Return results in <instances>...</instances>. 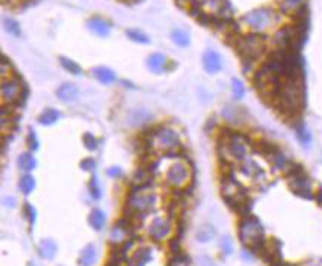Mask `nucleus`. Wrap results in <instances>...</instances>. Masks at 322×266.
I'll use <instances>...</instances> for the list:
<instances>
[{
	"label": "nucleus",
	"mask_w": 322,
	"mask_h": 266,
	"mask_svg": "<svg viewBox=\"0 0 322 266\" xmlns=\"http://www.w3.org/2000/svg\"><path fill=\"white\" fill-rule=\"evenodd\" d=\"M151 181H153V173L147 168H142V166L134 173V176H132L134 186H139V187H150Z\"/></svg>",
	"instance_id": "16"
},
{
	"label": "nucleus",
	"mask_w": 322,
	"mask_h": 266,
	"mask_svg": "<svg viewBox=\"0 0 322 266\" xmlns=\"http://www.w3.org/2000/svg\"><path fill=\"white\" fill-rule=\"evenodd\" d=\"M306 7V0H282L280 10L287 15H295Z\"/></svg>",
	"instance_id": "19"
},
{
	"label": "nucleus",
	"mask_w": 322,
	"mask_h": 266,
	"mask_svg": "<svg viewBox=\"0 0 322 266\" xmlns=\"http://www.w3.org/2000/svg\"><path fill=\"white\" fill-rule=\"evenodd\" d=\"M92 74H94L97 81H100L102 84H113V82L116 81V74H114V71L106 66H95L94 70H92Z\"/></svg>",
	"instance_id": "15"
},
{
	"label": "nucleus",
	"mask_w": 322,
	"mask_h": 266,
	"mask_svg": "<svg viewBox=\"0 0 322 266\" xmlns=\"http://www.w3.org/2000/svg\"><path fill=\"white\" fill-rule=\"evenodd\" d=\"M4 28L7 29V33L12 34V36H20L21 34V28L18 25V21L13 20V18H5L4 20Z\"/></svg>",
	"instance_id": "30"
},
{
	"label": "nucleus",
	"mask_w": 322,
	"mask_h": 266,
	"mask_svg": "<svg viewBox=\"0 0 322 266\" xmlns=\"http://www.w3.org/2000/svg\"><path fill=\"white\" fill-rule=\"evenodd\" d=\"M171 232V221L166 218H155L153 221L150 223L148 227V234L153 240L161 242L165 237H168Z\"/></svg>",
	"instance_id": "9"
},
{
	"label": "nucleus",
	"mask_w": 322,
	"mask_h": 266,
	"mask_svg": "<svg viewBox=\"0 0 322 266\" xmlns=\"http://www.w3.org/2000/svg\"><path fill=\"white\" fill-rule=\"evenodd\" d=\"M288 179V187L295 195L301 197V199H314L312 191H311V181L309 178L306 176V171L300 173V174H295V176H290Z\"/></svg>",
	"instance_id": "7"
},
{
	"label": "nucleus",
	"mask_w": 322,
	"mask_h": 266,
	"mask_svg": "<svg viewBox=\"0 0 322 266\" xmlns=\"http://www.w3.org/2000/svg\"><path fill=\"white\" fill-rule=\"evenodd\" d=\"M126 2H140V0H126Z\"/></svg>",
	"instance_id": "44"
},
{
	"label": "nucleus",
	"mask_w": 322,
	"mask_h": 266,
	"mask_svg": "<svg viewBox=\"0 0 322 266\" xmlns=\"http://www.w3.org/2000/svg\"><path fill=\"white\" fill-rule=\"evenodd\" d=\"M106 174H108L110 178H122V170L119 166H111V168L106 170Z\"/></svg>",
	"instance_id": "40"
},
{
	"label": "nucleus",
	"mask_w": 322,
	"mask_h": 266,
	"mask_svg": "<svg viewBox=\"0 0 322 266\" xmlns=\"http://www.w3.org/2000/svg\"><path fill=\"white\" fill-rule=\"evenodd\" d=\"M18 186H20V191L25 194V195H29L31 192L34 191V187H36V179L31 176V174H23V176L20 178V182H18Z\"/></svg>",
	"instance_id": "23"
},
{
	"label": "nucleus",
	"mask_w": 322,
	"mask_h": 266,
	"mask_svg": "<svg viewBox=\"0 0 322 266\" xmlns=\"http://www.w3.org/2000/svg\"><path fill=\"white\" fill-rule=\"evenodd\" d=\"M170 247H171V252L176 255V253H181V237H174V239H171V242H170Z\"/></svg>",
	"instance_id": "39"
},
{
	"label": "nucleus",
	"mask_w": 322,
	"mask_h": 266,
	"mask_svg": "<svg viewBox=\"0 0 322 266\" xmlns=\"http://www.w3.org/2000/svg\"><path fill=\"white\" fill-rule=\"evenodd\" d=\"M216 231H214V227L211 224H203L197 229V240L198 242H210Z\"/></svg>",
	"instance_id": "24"
},
{
	"label": "nucleus",
	"mask_w": 322,
	"mask_h": 266,
	"mask_svg": "<svg viewBox=\"0 0 322 266\" xmlns=\"http://www.w3.org/2000/svg\"><path fill=\"white\" fill-rule=\"evenodd\" d=\"M148 146L156 147L159 150H163L168 157H174L176 155V149L181 147L179 142V134L171 127L161 126L150 131L148 134Z\"/></svg>",
	"instance_id": "3"
},
{
	"label": "nucleus",
	"mask_w": 322,
	"mask_h": 266,
	"mask_svg": "<svg viewBox=\"0 0 322 266\" xmlns=\"http://www.w3.org/2000/svg\"><path fill=\"white\" fill-rule=\"evenodd\" d=\"M78 95H79V89L76 84H71V82H65L57 89V97L60 98L61 102H74L78 100Z\"/></svg>",
	"instance_id": "12"
},
{
	"label": "nucleus",
	"mask_w": 322,
	"mask_h": 266,
	"mask_svg": "<svg viewBox=\"0 0 322 266\" xmlns=\"http://www.w3.org/2000/svg\"><path fill=\"white\" fill-rule=\"evenodd\" d=\"M82 144H84V147H86L87 150H95L97 149V139H95V136L90 134V132H86L82 136Z\"/></svg>",
	"instance_id": "36"
},
{
	"label": "nucleus",
	"mask_w": 322,
	"mask_h": 266,
	"mask_svg": "<svg viewBox=\"0 0 322 266\" xmlns=\"http://www.w3.org/2000/svg\"><path fill=\"white\" fill-rule=\"evenodd\" d=\"M171 39L174 41V44H178L179 47H187L190 44V36L186 31H182V29H174L171 33Z\"/></svg>",
	"instance_id": "26"
},
{
	"label": "nucleus",
	"mask_w": 322,
	"mask_h": 266,
	"mask_svg": "<svg viewBox=\"0 0 322 266\" xmlns=\"http://www.w3.org/2000/svg\"><path fill=\"white\" fill-rule=\"evenodd\" d=\"M245 25L250 26L251 29H255V33H263L264 29L271 28L275 21H279L277 15L272 9H267V7H261V9H255L248 12L243 17Z\"/></svg>",
	"instance_id": "5"
},
{
	"label": "nucleus",
	"mask_w": 322,
	"mask_h": 266,
	"mask_svg": "<svg viewBox=\"0 0 322 266\" xmlns=\"http://www.w3.org/2000/svg\"><path fill=\"white\" fill-rule=\"evenodd\" d=\"M190 179V171L184 163H174L166 173V181L168 184L174 187H182L186 186Z\"/></svg>",
	"instance_id": "8"
},
{
	"label": "nucleus",
	"mask_w": 322,
	"mask_h": 266,
	"mask_svg": "<svg viewBox=\"0 0 322 266\" xmlns=\"http://www.w3.org/2000/svg\"><path fill=\"white\" fill-rule=\"evenodd\" d=\"M314 199H316V202H317V203L320 205V207H322V191H317V192H316V195H314Z\"/></svg>",
	"instance_id": "43"
},
{
	"label": "nucleus",
	"mask_w": 322,
	"mask_h": 266,
	"mask_svg": "<svg viewBox=\"0 0 322 266\" xmlns=\"http://www.w3.org/2000/svg\"><path fill=\"white\" fill-rule=\"evenodd\" d=\"M18 168L21 171H25V173L33 171L36 168V158H34V155L29 154V152L20 155V158H18Z\"/></svg>",
	"instance_id": "22"
},
{
	"label": "nucleus",
	"mask_w": 322,
	"mask_h": 266,
	"mask_svg": "<svg viewBox=\"0 0 322 266\" xmlns=\"http://www.w3.org/2000/svg\"><path fill=\"white\" fill-rule=\"evenodd\" d=\"M106 266H119V264H113V263H108V264H106Z\"/></svg>",
	"instance_id": "45"
},
{
	"label": "nucleus",
	"mask_w": 322,
	"mask_h": 266,
	"mask_svg": "<svg viewBox=\"0 0 322 266\" xmlns=\"http://www.w3.org/2000/svg\"><path fill=\"white\" fill-rule=\"evenodd\" d=\"M202 62H203L205 71L210 73V74H216L222 70V58H221L219 53L213 49H208L203 53Z\"/></svg>",
	"instance_id": "10"
},
{
	"label": "nucleus",
	"mask_w": 322,
	"mask_h": 266,
	"mask_svg": "<svg viewBox=\"0 0 322 266\" xmlns=\"http://www.w3.org/2000/svg\"><path fill=\"white\" fill-rule=\"evenodd\" d=\"M9 2H10V0H2V4H9Z\"/></svg>",
	"instance_id": "46"
},
{
	"label": "nucleus",
	"mask_w": 322,
	"mask_h": 266,
	"mask_svg": "<svg viewBox=\"0 0 322 266\" xmlns=\"http://www.w3.org/2000/svg\"><path fill=\"white\" fill-rule=\"evenodd\" d=\"M23 215H25V218L29 219L31 226H34V223H36V208L33 207V205H29V203L23 205Z\"/></svg>",
	"instance_id": "34"
},
{
	"label": "nucleus",
	"mask_w": 322,
	"mask_h": 266,
	"mask_svg": "<svg viewBox=\"0 0 322 266\" xmlns=\"http://www.w3.org/2000/svg\"><path fill=\"white\" fill-rule=\"evenodd\" d=\"M87 223L90 224L92 229H95V231H102L103 227H105V223H106V216H105V213L102 210H98V208H94L90 213H89V216H87Z\"/></svg>",
	"instance_id": "17"
},
{
	"label": "nucleus",
	"mask_w": 322,
	"mask_h": 266,
	"mask_svg": "<svg viewBox=\"0 0 322 266\" xmlns=\"http://www.w3.org/2000/svg\"><path fill=\"white\" fill-rule=\"evenodd\" d=\"M267 160H269V162L272 163L274 168H277V170H283V168H285V166H287V158L283 157V154H282L280 150H277L274 155H271Z\"/></svg>",
	"instance_id": "29"
},
{
	"label": "nucleus",
	"mask_w": 322,
	"mask_h": 266,
	"mask_svg": "<svg viewBox=\"0 0 322 266\" xmlns=\"http://www.w3.org/2000/svg\"><path fill=\"white\" fill-rule=\"evenodd\" d=\"M239 237L245 248H250L253 252H259L261 247L266 244L264 229L261 223L255 216H243L239 224Z\"/></svg>",
	"instance_id": "2"
},
{
	"label": "nucleus",
	"mask_w": 322,
	"mask_h": 266,
	"mask_svg": "<svg viewBox=\"0 0 322 266\" xmlns=\"http://www.w3.org/2000/svg\"><path fill=\"white\" fill-rule=\"evenodd\" d=\"M232 95L234 98H242L245 95V86L240 79H232Z\"/></svg>",
	"instance_id": "33"
},
{
	"label": "nucleus",
	"mask_w": 322,
	"mask_h": 266,
	"mask_svg": "<svg viewBox=\"0 0 322 266\" xmlns=\"http://www.w3.org/2000/svg\"><path fill=\"white\" fill-rule=\"evenodd\" d=\"M60 111L55 110V108H45L41 115H39V123L44 124V126H52L55 124L57 121L60 119Z\"/></svg>",
	"instance_id": "21"
},
{
	"label": "nucleus",
	"mask_w": 322,
	"mask_h": 266,
	"mask_svg": "<svg viewBox=\"0 0 322 266\" xmlns=\"http://www.w3.org/2000/svg\"><path fill=\"white\" fill-rule=\"evenodd\" d=\"M87 28L94 34L100 36V37H106V36H110V33H111V23L103 20V18H100V17L90 18L87 21Z\"/></svg>",
	"instance_id": "11"
},
{
	"label": "nucleus",
	"mask_w": 322,
	"mask_h": 266,
	"mask_svg": "<svg viewBox=\"0 0 322 266\" xmlns=\"http://www.w3.org/2000/svg\"><path fill=\"white\" fill-rule=\"evenodd\" d=\"M60 63L61 66H63V70H66L68 73H71V74H76V76H81L82 74V68L73 62L71 58H68V57H60Z\"/></svg>",
	"instance_id": "25"
},
{
	"label": "nucleus",
	"mask_w": 322,
	"mask_h": 266,
	"mask_svg": "<svg viewBox=\"0 0 322 266\" xmlns=\"http://www.w3.org/2000/svg\"><path fill=\"white\" fill-rule=\"evenodd\" d=\"M198 266H214V261L210 256H200L198 258Z\"/></svg>",
	"instance_id": "41"
},
{
	"label": "nucleus",
	"mask_w": 322,
	"mask_h": 266,
	"mask_svg": "<svg viewBox=\"0 0 322 266\" xmlns=\"http://www.w3.org/2000/svg\"><path fill=\"white\" fill-rule=\"evenodd\" d=\"M147 66L151 73H163L165 70H168V66H170V62H168L166 55L163 53H151V55L147 58ZM170 71V70H168Z\"/></svg>",
	"instance_id": "13"
},
{
	"label": "nucleus",
	"mask_w": 322,
	"mask_h": 266,
	"mask_svg": "<svg viewBox=\"0 0 322 266\" xmlns=\"http://www.w3.org/2000/svg\"><path fill=\"white\" fill-rule=\"evenodd\" d=\"M4 205H7V207H15V200H13V197H5Z\"/></svg>",
	"instance_id": "42"
},
{
	"label": "nucleus",
	"mask_w": 322,
	"mask_h": 266,
	"mask_svg": "<svg viewBox=\"0 0 322 266\" xmlns=\"http://www.w3.org/2000/svg\"><path fill=\"white\" fill-rule=\"evenodd\" d=\"M150 260H151V248L150 247H140L134 252L132 258L129 260V264L131 266H145Z\"/></svg>",
	"instance_id": "14"
},
{
	"label": "nucleus",
	"mask_w": 322,
	"mask_h": 266,
	"mask_svg": "<svg viewBox=\"0 0 322 266\" xmlns=\"http://www.w3.org/2000/svg\"><path fill=\"white\" fill-rule=\"evenodd\" d=\"M89 192L92 195V199H95V200L100 199V195H102L100 187H98V179L95 174H92V178L89 179Z\"/></svg>",
	"instance_id": "31"
},
{
	"label": "nucleus",
	"mask_w": 322,
	"mask_h": 266,
	"mask_svg": "<svg viewBox=\"0 0 322 266\" xmlns=\"http://www.w3.org/2000/svg\"><path fill=\"white\" fill-rule=\"evenodd\" d=\"M95 258H97V250L94 245L89 244L82 248V252L79 255V264L81 266H92L95 263Z\"/></svg>",
	"instance_id": "20"
},
{
	"label": "nucleus",
	"mask_w": 322,
	"mask_h": 266,
	"mask_svg": "<svg viewBox=\"0 0 322 266\" xmlns=\"http://www.w3.org/2000/svg\"><path fill=\"white\" fill-rule=\"evenodd\" d=\"M57 244L53 242L52 239H44L41 240V244H39V253L42 258H45V260H52L53 256L57 255Z\"/></svg>",
	"instance_id": "18"
},
{
	"label": "nucleus",
	"mask_w": 322,
	"mask_h": 266,
	"mask_svg": "<svg viewBox=\"0 0 322 266\" xmlns=\"http://www.w3.org/2000/svg\"><path fill=\"white\" fill-rule=\"evenodd\" d=\"M126 36H127L132 42H135V44H148V41H150L148 36L145 34L143 31H140V29H127Z\"/></svg>",
	"instance_id": "27"
},
{
	"label": "nucleus",
	"mask_w": 322,
	"mask_h": 266,
	"mask_svg": "<svg viewBox=\"0 0 322 266\" xmlns=\"http://www.w3.org/2000/svg\"><path fill=\"white\" fill-rule=\"evenodd\" d=\"M234 44L237 53L242 57V62L255 63L266 52V36H263L261 33H250L245 36H239L234 41Z\"/></svg>",
	"instance_id": "1"
},
{
	"label": "nucleus",
	"mask_w": 322,
	"mask_h": 266,
	"mask_svg": "<svg viewBox=\"0 0 322 266\" xmlns=\"http://www.w3.org/2000/svg\"><path fill=\"white\" fill-rule=\"evenodd\" d=\"M148 189L150 187L132 186L131 194L127 195L126 207L134 211H140V213H148L150 210H153L155 202H156V195L148 192Z\"/></svg>",
	"instance_id": "4"
},
{
	"label": "nucleus",
	"mask_w": 322,
	"mask_h": 266,
	"mask_svg": "<svg viewBox=\"0 0 322 266\" xmlns=\"http://www.w3.org/2000/svg\"><path fill=\"white\" fill-rule=\"evenodd\" d=\"M295 127H296V138H298V141H300L303 146H309L312 136H311V132L308 131V129H306V126L303 123H298Z\"/></svg>",
	"instance_id": "28"
},
{
	"label": "nucleus",
	"mask_w": 322,
	"mask_h": 266,
	"mask_svg": "<svg viewBox=\"0 0 322 266\" xmlns=\"http://www.w3.org/2000/svg\"><path fill=\"white\" fill-rule=\"evenodd\" d=\"M28 97V87L23 84L20 76L13 74V78H7L2 82V98L5 103H23Z\"/></svg>",
	"instance_id": "6"
},
{
	"label": "nucleus",
	"mask_w": 322,
	"mask_h": 266,
	"mask_svg": "<svg viewBox=\"0 0 322 266\" xmlns=\"http://www.w3.org/2000/svg\"><path fill=\"white\" fill-rule=\"evenodd\" d=\"M28 147L31 150H37V149H39V141H37L36 132L33 131V129H29V134H28Z\"/></svg>",
	"instance_id": "38"
},
{
	"label": "nucleus",
	"mask_w": 322,
	"mask_h": 266,
	"mask_svg": "<svg viewBox=\"0 0 322 266\" xmlns=\"http://www.w3.org/2000/svg\"><path fill=\"white\" fill-rule=\"evenodd\" d=\"M168 266H190V258L186 255V253H176L170 263H168Z\"/></svg>",
	"instance_id": "32"
},
{
	"label": "nucleus",
	"mask_w": 322,
	"mask_h": 266,
	"mask_svg": "<svg viewBox=\"0 0 322 266\" xmlns=\"http://www.w3.org/2000/svg\"><path fill=\"white\" fill-rule=\"evenodd\" d=\"M95 166H97V163H95L94 158H84L82 162L79 163V168L84 170V171H94Z\"/></svg>",
	"instance_id": "37"
},
{
	"label": "nucleus",
	"mask_w": 322,
	"mask_h": 266,
	"mask_svg": "<svg viewBox=\"0 0 322 266\" xmlns=\"http://www.w3.org/2000/svg\"><path fill=\"white\" fill-rule=\"evenodd\" d=\"M221 250H222V253L232 255V252H234V242H232L231 237H229V235H224V237L221 239Z\"/></svg>",
	"instance_id": "35"
}]
</instances>
